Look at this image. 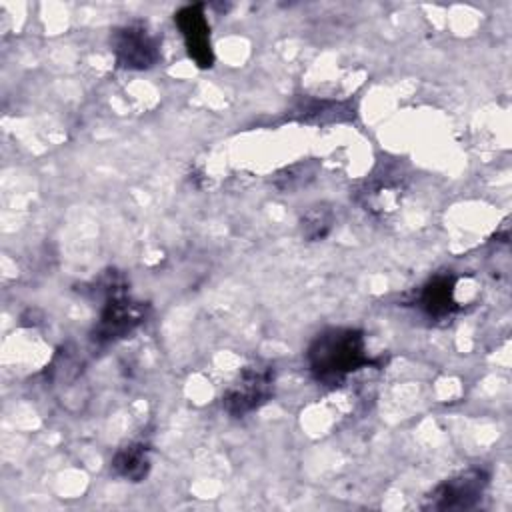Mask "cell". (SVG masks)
Masks as SVG:
<instances>
[{"instance_id": "1", "label": "cell", "mask_w": 512, "mask_h": 512, "mask_svg": "<svg viewBox=\"0 0 512 512\" xmlns=\"http://www.w3.org/2000/svg\"><path fill=\"white\" fill-rule=\"evenodd\" d=\"M306 364L316 382L340 386L352 372L370 364L364 334L356 328H326L310 342Z\"/></svg>"}, {"instance_id": "2", "label": "cell", "mask_w": 512, "mask_h": 512, "mask_svg": "<svg viewBox=\"0 0 512 512\" xmlns=\"http://www.w3.org/2000/svg\"><path fill=\"white\" fill-rule=\"evenodd\" d=\"M276 370L270 362L256 360L244 366L238 376L222 394V408L234 416L242 418L260 406H264L274 394Z\"/></svg>"}, {"instance_id": "3", "label": "cell", "mask_w": 512, "mask_h": 512, "mask_svg": "<svg viewBox=\"0 0 512 512\" xmlns=\"http://www.w3.org/2000/svg\"><path fill=\"white\" fill-rule=\"evenodd\" d=\"M146 318V306L142 302L132 300L122 282L112 278L106 282L104 304L94 326V340L100 344H108L128 336L134 328H138Z\"/></svg>"}, {"instance_id": "4", "label": "cell", "mask_w": 512, "mask_h": 512, "mask_svg": "<svg viewBox=\"0 0 512 512\" xmlns=\"http://www.w3.org/2000/svg\"><path fill=\"white\" fill-rule=\"evenodd\" d=\"M488 472L482 468H468L442 480L426 494L422 508L428 510H466L472 508L488 486Z\"/></svg>"}, {"instance_id": "5", "label": "cell", "mask_w": 512, "mask_h": 512, "mask_svg": "<svg viewBox=\"0 0 512 512\" xmlns=\"http://www.w3.org/2000/svg\"><path fill=\"white\" fill-rule=\"evenodd\" d=\"M116 64L126 70H148L158 58V42L142 22H130L116 28L110 36Z\"/></svg>"}, {"instance_id": "6", "label": "cell", "mask_w": 512, "mask_h": 512, "mask_svg": "<svg viewBox=\"0 0 512 512\" xmlns=\"http://www.w3.org/2000/svg\"><path fill=\"white\" fill-rule=\"evenodd\" d=\"M174 22L180 28L186 50L190 58L200 68H210L214 62L212 42H210V24L204 14V4L182 6L174 14Z\"/></svg>"}, {"instance_id": "7", "label": "cell", "mask_w": 512, "mask_h": 512, "mask_svg": "<svg viewBox=\"0 0 512 512\" xmlns=\"http://www.w3.org/2000/svg\"><path fill=\"white\" fill-rule=\"evenodd\" d=\"M454 292L456 278L452 274H436L420 288L416 304L428 318L446 320L458 310Z\"/></svg>"}, {"instance_id": "8", "label": "cell", "mask_w": 512, "mask_h": 512, "mask_svg": "<svg viewBox=\"0 0 512 512\" xmlns=\"http://www.w3.org/2000/svg\"><path fill=\"white\" fill-rule=\"evenodd\" d=\"M402 180L404 178L398 172L382 170L364 182V188L360 190V202L366 206V210L372 212H384L392 208L404 188Z\"/></svg>"}, {"instance_id": "9", "label": "cell", "mask_w": 512, "mask_h": 512, "mask_svg": "<svg viewBox=\"0 0 512 512\" xmlns=\"http://www.w3.org/2000/svg\"><path fill=\"white\" fill-rule=\"evenodd\" d=\"M110 464L116 476L130 482H140L148 476L152 466L150 446L142 440H132L114 452Z\"/></svg>"}, {"instance_id": "10", "label": "cell", "mask_w": 512, "mask_h": 512, "mask_svg": "<svg viewBox=\"0 0 512 512\" xmlns=\"http://www.w3.org/2000/svg\"><path fill=\"white\" fill-rule=\"evenodd\" d=\"M334 224V214L326 206H314L302 216V234L308 240H322Z\"/></svg>"}]
</instances>
